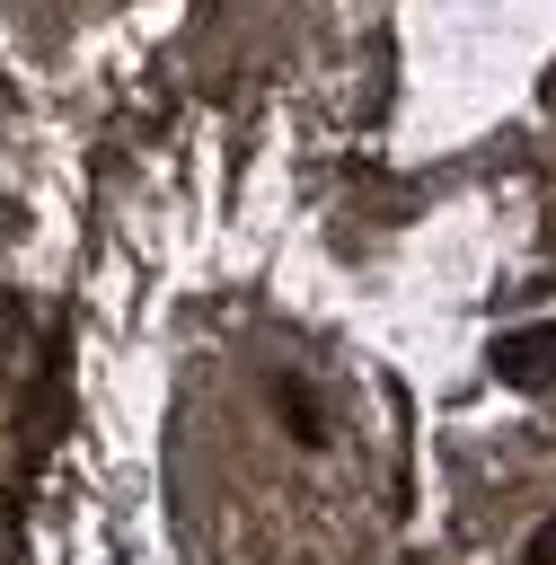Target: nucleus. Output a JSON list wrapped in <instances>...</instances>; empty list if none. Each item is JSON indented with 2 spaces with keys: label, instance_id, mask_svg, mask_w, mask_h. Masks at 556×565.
I'll return each mask as SVG.
<instances>
[{
  "label": "nucleus",
  "instance_id": "1",
  "mask_svg": "<svg viewBox=\"0 0 556 565\" xmlns=\"http://www.w3.org/2000/svg\"><path fill=\"white\" fill-rule=\"evenodd\" d=\"M494 380H503V388H556V318L494 335Z\"/></svg>",
  "mask_w": 556,
  "mask_h": 565
},
{
  "label": "nucleus",
  "instance_id": "2",
  "mask_svg": "<svg viewBox=\"0 0 556 565\" xmlns=\"http://www.w3.org/2000/svg\"><path fill=\"white\" fill-rule=\"evenodd\" d=\"M274 406H282V424H291V441H327V424H318V397H309V380H274Z\"/></svg>",
  "mask_w": 556,
  "mask_h": 565
},
{
  "label": "nucleus",
  "instance_id": "3",
  "mask_svg": "<svg viewBox=\"0 0 556 565\" xmlns=\"http://www.w3.org/2000/svg\"><path fill=\"white\" fill-rule=\"evenodd\" d=\"M521 556H530V565H556V512L530 530V547H521Z\"/></svg>",
  "mask_w": 556,
  "mask_h": 565
}]
</instances>
